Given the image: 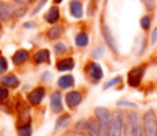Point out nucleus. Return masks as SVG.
I'll use <instances>...</instances> for the list:
<instances>
[{"mask_svg":"<svg viewBox=\"0 0 157 136\" xmlns=\"http://www.w3.org/2000/svg\"><path fill=\"white\" fill-rule=\"evenodd\" d=\"M156 41H157V28H156L155 30H153V33H152V43L155 44Z\"/></svg>","mask_w":157,"mask_h":136,"instance_id":"2f4dec72","label":"nucleus"},{"mask_svg":"<svg viewBox=\"0 0 157 136\" xmlns=\"http://www.w3.org/2000/svg\"><path fill=\"white\" fill-rule=\"evenodd\" d=\"M119 83H121V77L117 76V77H114L113 80H110V81L106 83V84H105V90H109L110 87H114V85H117Z\"/></svg>","mask_w":157,"mask_h":136,"instance_id":"b1692460","label":"nucleus"},{"mask_svg":"<svg viewBox=\"0 0 157 136\" xmlns=\"http://www.w3.org/2000/svg\"><path fill=\"white\" fill-rule=\"evenodd\" d=\"M15 2H18V3H28V2H30V0H15Z\"/></svg>","mask_w":157,"mask_h":136,"instance_id":"72a5a7b5","label":"nucleus"},{"mask_svg":"<svg viewBox=\"0 0 157 136\" xmlns=\"http://www.w3.org/2000/svg\"><path fill=\"white\" fill-rule=\"evenodd\" d=\"M47 2V0H40V2H39V4L37 6H36V7H35V10H33V15H35V14H37L39 13V11H40V8L41 7H43V6H44V3H46Z\"/></svg>","mask_w":157,"mask_h":136,"instance_id":"7c9ffc66","label":"nucleus"},{"mask_svg":"<svg viewBox=\"0 0 157 136\" xmlns=\"http://www.w3.org/2000/svg\"><path fill=\"white\" fill-rule=\"evenodd\" d=\"M44 19H46L48 24H55V22L59 19V8L58 7H51L48 10V13L44 15Z\"/></svg>","mask_w":157,"mask_h":136,"instance_id":"2eb2a0df","label":"nucleus"},{"mask_svg":"<svg viewBox=\"0 0 157 136\" xmlns=\"http://www.w3.org/2000/svg\"><path fill=\"white\" fill-rule=\"evenodd\" d=\"M28 58H29V52L26 50H18L15 54L13 55V62L15 65H21V63L26 62Z\"/></svg>","mask_w":157,"mask_h":136,"instance_id":"4468645a","label":"nucleus"},{"mask_svg":"<svg viewBox=\"0 0 157 136\" xmlns=\"http://www.w3.org/2000/svg\"><path fill=\"white\" fill-rule=\"evenodd\" d=\"M75 68V61L72 58H65V59L59 61L57 63V69L59 72H68V70H72Z\"/></svg>","mask_w":157,"mask_h":136,"instance_id":"ddd939ff","label":"nucleus"},{"mask_svg":"<svg viewBox=\"0 0 157 136\" xmlns=\"http://www.w3.org/2000/svg\"><path fill=\"white\" fill-rule=\"evenodd\" d=\"M62 33H63V28L61 26V25H54L52 28H50V30L47 32V36H48L50 39H58V37H61L62 36Z\"/></svg>","mask_w":157,"mask_h":136,"instance_id":"a211bd4d","label":"nucleus"},{"mask_svg":"<svg viewBox=\"0 0 157 136\" xmlns=\"http://www.w3.org/2000/svg\"><path fill=\"white\" fill-rule=\"evenodd\" d=\"M8 69V65H7V61H6L4 57H0V74H4Z\"/></svg>","mask_w":157,"mask_h":136,"instance_id":"a878e982","label":"nucleus"},{"mask_svg":"<svg viewBox=\"0 0 157 136\" xmlns=\"http://www.w3.org/2000/svg\"><path fill=\"white\" fill-rule=\"evenodd\" d=\"M124 129V116L120 110L110 114V136H123Z\"/></svg>","mask_w":157,"mask_h":136,"instance_id":"20e7f679","label":"nucleus"},{"mask_svg":"<svg viewBox=\"0 0 157 136\" xmlns=\"http://www.w3.org/2000/svg\"><path fill=\"white\" fill-rule=\"evenodd\" d=\"M75 136H87L86 134H78V132H75Z\"/></svg>","mask_w":157,"mask_h":136,"instance_id":"f704fd0d","label":"nucleus"},{"mask_svg":"<svg viewBox=\"0 0 157 136\" xmlns=\"http://www.w3.org/2000/svg\"><path fill=\"white\" fill-rule=\"evenodd\" d=\"M86 131L90 134V136H98V134H99V123H98L97 118H90V120H87Z\"/></svg>","mask_w":157,"mask_h":136,"instance_id":"9b49d317","label":"nucleus"},{"mask_svg":"<svg viewBox=\"0 0 157 136\" xmlns=\"http://www.w3.org/2000/svg\"><path fill=\"white\" fill-rule=\"evenodd\" d=\"M71 14L75 18H81L83 17V6L78 0H73L71 3Z\"/></svg>","mask_w":157,"mask_h":136,"instance_id":"dca6fc26","label":"nucleus"},{"mask_svg":"<svg viewBox=\"0 0 157 136\" xmlns=\"http://www.w3.org/2000/svg\"><path fill=\"white\" fill-rule=\"evenodd\" d=\"M103 51H105V48H103V46H98L97 48L94 50V52H92V57L94 58H99L103 55Z\"/></svg>","mask_w":157,"mask_h":136,"instance_id":"c85d7f7f","label":"nucleus"},{"mask_svg":"<svg viewBox=\"0 0 157 136\" xmlns=\"http://www.w3.org/2000/svg\"><path fill=\"white\" fill-rule=\"evenodd\" d=\"M141 26H142V29H149V26H150V17H142L141 18Z\"/></svg>","mask_w":157,"mask_h":136,"instance_id":"bb28decb","label":"nucleus"},{"mask_svg":"<svg viewBox=\"0 0 157 136\" xmlns=\"http://www.w3.org/2000/svg\"><path fill=\"white\" fill-rule=\"evenodd\" d=\"M54 2H55V3H57V4H59V3H61V2H62V0H54Z\"/></svg>","mask_w":157,"mask_h":136,"instance_id":"c9c22d12","label":"nucleus"},{"mask_svg":"<svg viewBox=\"0 0 157 136\" xmlns=\"http://www.w3.org/2000/svg\"><path fill=\"white\" fill-rule=\"evenodd\" d=\"M95 118L99 123L98 136H110V112L105 107H97L95 109Z\"/></svg>","mask_w":157,"mask_h":136,"instance_id":"f03ea898","label":"nucleus"},{"mask_svg":"<svg viewBox=\"0 0 157 136\" xmlns=\"http://www.w3.org/2000/svg\"><path fill=\"white\" fill-rule=\"evenodd\" d=\"M0 83H2L3 87H7V88H18L19 85V80L18 77L15 76V74H7V76H2V79H0Z\"/></svg>","mask_w":157,"mask_h":136,"instance_id":"9d476101","label":"nucleus"},{"mask_svg":"<svg viewBox=\"0 0 157 136\" xmlns=\"http://www.w3.org/2000/svg\"><path fill=\"white\" fill-rule=\"evenodd\" d=\"M18 136H32V125L26 124L18 127Z\"/></svg>","mask_w":157,"mask_h":136,"instance_id":"4be33fe9","label":"nucleus"},{"mask_svg":"<svg viewBox=\"0 0 157 136\" xmlns=\"http://www.w3.org/2000/svg\"><path fill=\"white\" fill-rule=\"evenodd\" d=\"M11 13H13V10H11L10 6L3 3V2H0V15H2L3 18H8Z\"/></svg>","mask_w":157,"mask_h":136,"instance_id":"5701e85b","label":"nucleus"},{"mask_svg":"<svg viewBox=\"0 0 157 136\" xmlns=\"http://www.w3.org/2000/svg\"><path fill=\"white\" fill-rule=\"evenodd\" d=\"M81 101H83V95H81V92H78V91H71V92H68L65 96L66 106L71 107V109L77 107L78 105L81 103Z\"/></svg>","mask_w":157,"mask_h":136,"instance_id":"0eeeda50","label":"nucleus"},{"mask_svg":"<svg viewBox=\"0 0 157 136\" xmlns=\"http://www.w3.org/2000/svg\"><path fill=\"white\" fill-rule=\"evenodd\" d=\"M142 2H144L145 7H146L149 11H153V10H155V7H156V0H142Z\"/></svg>","mask_w":157,"mask_h":136,"instance_id":"cd10ccee","label":"nucleus"},{"mask_svg":"<svg viewBox=\"0 0 157 136\" xmlns=\"http://www.w3.org/2000/svg\"><path fill=\"white\" fill-rule=\"evenodd\" d=\"M50 106H51L52 112L57 113V114H61L63 110L62 106V95H61L59 91H55V92L51 94V98H50Z\"/></svg>","mask_w":157,"mask_h":136,"instance_id":"6e6552de","label":"nucleus"},{"mask_svg":"<svg viewBox=\"0 0 157 136\" xmlns=\"http://www.w3.org/2000/svg\"><path fill=\"white\" fill-rule=\"evenodd\" d=\"M44 96H46V90L43 87H37L28 94V101H29V103L32 106H37V105L41 103Z\"/></svg>","mask_w":157,"mask_h":136,"instance_id":"423d86ee","label":"nucleus"},{"mask_svg":"<svg viewBox=\"0 0 157 136\" xmlns=\"http://www.w3.org/2000/svg\"><path fill=\"white\" fill-rule=\"evenodd\" d=\"M69 121H71V116L69 114H62L57 120V124H55V131H58V129L62 128V127H66L69 124Z\"/></svg>","mask_w":157,"mask_h":136,"instance_id":"aec40b11","label":"nucleus"},{"mask_svg":"<svg viewBox=\"0 0 157 136\" xmlns=\"http://www.w3.org/2000/svg\"><path fill=\"white\" fill-rule=\"evenodd\" d=\"M102 30H103V32H102V33H103V37L106 39V41H108V43H109V46H110L112 48H113L114 51L117 52V47H116V43H114V39H113V36H110V30H109V28H108V26H106V25H105V26L102 28Z\"/></svg>","mask_w":157,"mask_h":136,"instance_id":"6ab92c4d","label":"nucleus"},{"mask_svg":"<svg viewBox=\"0 0 157 136\" xmlns=\"http://www.w3.org/2000/svg\"><path fill=\"white\" fill-rule=\"evenodd\" d=\"M54 51H55V54H57V55L63 54V52L66 51L65 44H63V43H57V44L54 46Z\"/></svg>","mask_w":157,"mask_h":136,"instance_id":"393cba45","label":"nucleus"},{"mask_svg":"<svg viewBox=\"0 0 157 136\" xmlns=\"http://www.w3.org/2000/svg\"><path fill=\"white\" fill-rule=\"evenodd\" d=\"M144 76H145V66H136V68L131 69V70L128 72V76H127L128 85L132 88L138 87V85L141 84Z\"/></svg>","mask_w":157,"mask_h":136,"instance_id":"39448f33","label":"nucleus"},{"mask_svg":"<svg viewBox=\"0 0 157 136\" xmlns=\"http://www.w3.org/2000/svg\"><path fill=\"white\" fill-rule=\"evenodd\" d=\"M142 127H144L145 136H157V118L155 110L150 109L145 113Z\"/></svg>","mask_w":157,"mask_h":136,"instance_id":"7ed1b4c3","label":"nucleus"},{"mask_svg":"<svg viewBox=\"0 0 157 136\" xmlns=\"http://www.w3.org/2000/svg\"><path fill=\"white\" fill-rule=\"evenodd\" d=\"M117 105H119V106H131V107H132V106H135V105H132V103H128V102H119V103H117Z\"/></svg>","mask_w":157,"mask_h":136,"instance_id":"473e14b6","label":"nucleus"},{"mask_svg":"<svg viewBox=\"0 0 157 136\" xmlns=\"http://www.w3.org/2000/svg\"><path fill=\"white\" fill-rule=\"evenodd\" d=\"M73 85H75V79H73V76H71V74L62 76V77H59V80H58V87H59L61 90H68V88L73 87Z\"/></svg>","mask_w":157,"mask_h":136,"instance_id":"f8f14e48","label":"nucleus"},{"mask_svg":"<svg viewBox=\"0 0 157 136\" xmlns=\"http://www.w3.org/2000/svg\"><path fill=\"white\" fill-rule=\"evenodd\" d=\"M8 98V91L6 87H0V102L2 101H6Z\"/></svg>","mask_w":157,"mask_h":136,"instance_id":"c756f323","label":"nucleus"},{"mask_svg":"<svg viewBox=\"0 0 157 136\" xmlns=\"http://www.w3.org/2000/svg\"><path fill=\"white\" fill-rule=\"evenodd\" d=\"M87 73H88V76L91 77L94 81H99V80L103 77L102 68H101L98 63H95V62H91L88 65V68H87Z\"/></svg>","mask_w":157,"mask_h":136,"instance_id":"1a4fd4ad","label":"nucleus"},{"mask_svg":"<svg viewBox=\"0 0 157 136\" xmlns=\"http://www.w3.org/2000/svg\"><path fill=\"white\" fill-rule=\"evenodd\" d=\"M75 41H76L77 47H86L87 44H88V36H87L86 33H78V35H76Z\"/></svg>","mask_w":157,"mask_h":136,"instance_id":"412c9836","label":"nucleus"},{"mask_svg":"<svg viewBox=\"0 0 157 136\" xmlns=\"http://www.w3.org/2000/svg\"><path fill=\"white\" fill-rule=\"evenodd\" d=\"M48 59H50V52H48V50H39V51L35 54V62H36V63L48 62Z\"/></svg>","mask_w":157,"mask_h":136,"instance_id":"f3484780","label":"nucleus"},{"mask_svg":"<svg viewBox=\"0 0 157 136\" xmlns=\"http://www.w3.org/2000/svg\"><path fill=\"white\" fill-rule=\"evenodd\" d=\"M124 136H142V125L136 112H128L124 120Z\"/></svg>","mask_w":157,"mask_h":136,"instance_id":"f257e3e1","label":"nucleus"}]
</instances>
